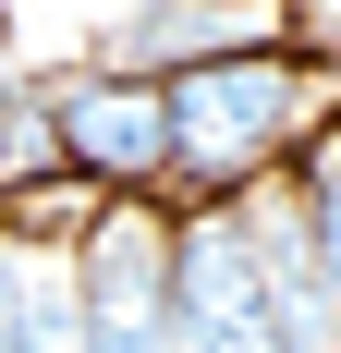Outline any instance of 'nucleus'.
Masks as SVG:
<instances>
[{"label": "nucleus", "instance_id": "f257e3e1", "mask_svg": "<svg viewBox=\"0 0 341 353\" xmlns=\"http://www.w3.org/2000/svg\"><path fill=\"white\" fill-rule=\"evenodd\" d=\"M329 85L293 37H256V49H220V61L170 73V183L183 195H244L269 183L280 159H305L317 122H329Z\"/></svg>", "mask_w": 341, "mask_h": 353}, {"label": "nucleus", "instance_id": "f03ea898", "mask_svg": "<svg viewBox=\"0 0 341 353\" xmlns=\"http://www.w3.org/2000/svg\"><path fill=\"white\" fill-rule=\"evenodd\" d=\"M73 292L98 353H183V195L159 183H98V208L73 219Z\"/></svg>", "mask_w": 341, "mask_h": 353}, {"label": "nucleus", "instance_id": "7ed1b4c3", "mask_svg": "<svg viewBox=\"0 0 341 353\" xmlns=\"http://www.w3.org/2000/svg\"><path fill=\"white\" fill-rule=\"evenodd\" d=\"M183 353H280V281H269L256 195L183 208Z\"/></svg>", "mask_w": 341, "mask_h": 353}, {"label": "nucleus", "instance_id": "20e7f679", "mask_svg": "<svg viewBox=\"0 0 341 353\" xmlns=\"http://www.w3.org/2000/svg\"><path fill=\"white\" fill-rule=\"evenodd\" d=\"M49 110L86 183H170V73H135L98 49V61L49 73Z\"/></svg>", "mask_w": 341, "mask_h": 353}, {"label": "nucleus", "instance_id": "39448f33", "mask_svg": "<svg viewBox=\"0 0 341 353\" xmlns=\"http://www.w3.org/2000/svg\"><path fill=\"white\" fill-rule=\"evenodd\" d=\"M256 37H280V0H122L98 25V49L135 73H183V61H220V49H256Z\"/></svg>", "mask_w": 341, "mask_h": 353}, {"label": "nucleus", "instance_id": "423d86ee", "mask_svg": "<svg viewBox=\"0 0 341 353\" xmlns=\"http://www.w3.org/2000/svg\"><path fill=\"white\" fill-rule=\"evenodd\" d=\"M305 195H317V232H329V256H341V122H317V146H305Z\"/></svg>", "mask_w": 341, "mask_h": 353}, {"label": "nucleus", "instance_id": "0eeeda50", "mask_svg": "<svg viewBox=\"0 0 341 353\" xmlns=\"http://www.w3.org/2000/svg\"><path fill=\"white\" fill-rule=\"evenodd\" d=\"M25 292H37V268L0 244V353H25Z\"/></svg>", "mask_w": 341, "mask_h": 353}]
</instances>
